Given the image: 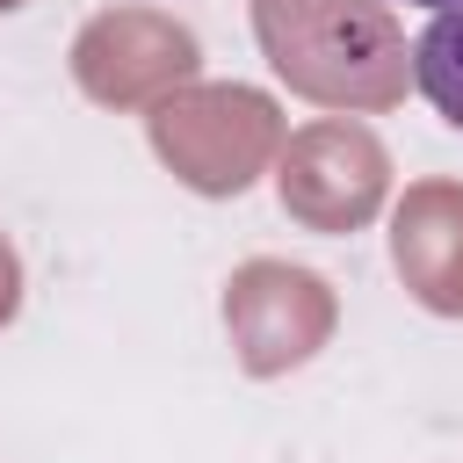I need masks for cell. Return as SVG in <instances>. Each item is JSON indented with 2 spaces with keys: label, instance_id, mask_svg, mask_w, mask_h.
<instances>
[{
  "label": "cell",
  "instance_id": "1",
  "mask_svg": "<svg viewBox=\"0 0 463 463\" xmlns=\"http://www.w3.org/2000/svg\"><path fill=\"white\" fill-rule=\"evenodd\" d=\"M412 80H420V94L463 130V7H441V14L420 29V43H412Z\"/></svg>",
  "mask_w": 463,
  "mask_h": 463
},
{
  "label": "cell",
  "instance_id": "2",
  "mask_svg": "<svg viewBox=\"0 0 463 463\" xmlns=\"http://www.w3.org/2000/svg\"><path fill=\"white\" fill-rule=\"evenodd\" d=\"M405 7H434L441 14V7H463V0H405Z\"/></svg>",
  "mask_w": 463,
  "mask_h": 463
}]
</instances>
